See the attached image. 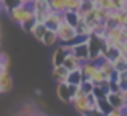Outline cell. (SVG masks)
Listing matches in <instances>:
<instances>
[{"instance_id":"obj_1","label":"cell","mask_w":127,"mask_h":116,"mask_svg":"<svg viewBox=\"0 0 127 116\" xmlns=\"http://www.w3.org/2000/svg\"><path fill=\"white\" fill-rule=\"evenodd\" d=\"M8 15L13 21L21 26V24H24L26 21L34 18V10H32L31 5H18L16 8H13L11 11H8Z\"/></svg>"},{"instance_id":"obj_2","label":"cell","mask_w":127,"mask_h":116,"mask_svg":"<svg viewBox=\"0 0 127 116\" xmlns=\"http://www.w3.org/2000/svg\"><path fill=\"white\" fill-rule=\"evenodd\" d=\"M56 34H58V40H61L63 44H72L77 37V32H76V28L68 23L63 21L60 24V28L56 29Z\"/></svg>"},{"instance_id":"obj_3","label":"cell","mask_w":127,"mask_h":116,"mask_svg":"<svg viewBox=\"0 0 127 116\" xmlns=\"http://www.w3.org/2000/svg\"><path fill=\"white\" fill-rule=\"evenodd\" d=\"M31 6L34 10V18L37 23H45L47 16L52 13V8H50L47 0H34V3Z\"/></svg>"},{"instance_id":"obj_4","label":"cell","mask_w":127,"mask_h":116,"mask_svg":"<svg viewBox=\"0 0 127 116\" xmlns=\"http://www.w3.org/2000/svg\"><path fill=\"white\" fill-rule=\"evenodd\" d=\"M71 103L74 105V110L77 111L79 115H82V116H89V115H90V111H92V110H90V107H89V100H87V95L81 90V87H79V92L76 94V97L72 98Z\"/></svg>"},{"instance_id":"obj_5","label":"cell","mask_w":127,"mask_h":116,"mask_svg":"<svg viewBox=\"0 0 127 116\" xmlns=\"http://www.w3.org/2000/svg\"><path fill=\"white\" fill-rule=\"evenodd\" d=\"M98 63L95 61H84L81 66V71H82V76H84V81H92V77L95 76V73L98 71Z\"/></svg>"},{"instance_id":"obj_6","label":"cell","mask_w":127,"mask_h":116,"mask_svg":"<svg viewBox=\"0 0 127 116\" xmlns=\"http://www.w3.org/2000/svg\"><path fill=\"white\" fill-rule=\"evenodd\" d=\"M63 23V15L61 13H55V11H52L48 16H47V19H45V23L43 24L47 26V29H50V31H56V29L60 28V24Z\"/></svg>"},{"instance_id":"obj_7","label":"cell","mask_w":127,"mask_h":116,"mask_svg":"<svg viewBox=\"0 0 127 116\" xmlns=\"http://www.w3.org/2000/svg\"><path fill=\"white\" fill-rule=\"evenodd\" d=\"M13 87V79L8 71H0V94H6Z\"/></svg>"},{"instance_id":"obj_8","label":"cell","mask_w":127,"mask_h":116,"mask_svg":"<svg viewBox=\"0 0 127 116\" xmlns=\"http://www.w3.org/2000/svg\"><path fill=\"white\" fill-rule=\"evenodd\" d=\"M72 47H74V55L81 60L82 63L90 60V50H89L87 42H84V44H77V45H72Z\"/></svg>"},{"instance_id":"obj_9","label":"cell","mask_w":127,"mask_h":116,"mask_svg":"<svg viewBox=\"0 0 127 116\" xmlns=\"http://www.w3.org/2000/svg\"><path fill=\"white\" fill-rule=\"evenodd\" d=\"M56 95L61 102L64 103H71L72 97L69 94V87H68V82H58V87H56Z\"/></svg>"},{"instance_id":"obj_10","label":"cell","mask_w":127,"mask_h":116,"mask_svg":"<svg viewBox=\"0 0 127 116\" xmlns=\"http://www.w3.org/2000/svg\"><path fill=\"white\" fill-rule=\"evenodd\" d=\"M98 68L101 69V73L105 74V77L108 79V81L111 79V76L114 74V71H116V69H114V65H113V61H109V60H105V58H101V60L98 61Z\"/></svg>"},{"instance_id":"obj_11","label":"cell","mask_w":127,"mask_h":116,"mask_svg":"<svg viewBox=\"0 0 127 116\" xmlns=\"http://www.w3.org/2000/svg\"><path fill=\"white\" fill-rule=\"evenodd\" d=\"M63 66H66L68 71H74V69H81L82 61L76 57V55H68L66 60H64V63H63Z\"/></svg>"},{"instance_id":"obj_12","label":"cell","mask_w":127,"mask_h":116,"mask_svg":"<svg viewBox=\"0 0 127 116\" xmlns=\"http://www.w3.org/2000/svg\"><path fill=\"white\" fill-rule=\"evenodd\" d=\"M106 100L111 103L113 108H122V110H126V100L122 98L121 94H108Z\"/></svg>"},{"instance_id":"obj_13","label":"cell","mask_w":127,"mask_h":116,"mask_svg":"<svg viewBox=\"0 0 127 116\" xmlns=\"http://www.w3.org/2000/svg\"><path fill=\"white\" fill-rule=\"evenodd\" d=\"M53 77L56 79L58 82H66L68 81V76H69V71L66 69V66H53Z\"/></svg>"},{"instance_id":"obj_14","label":"cell","mask_w":127,"mask_h":116,"mask_svg":"<svg viewBox=\"0 0 127 116\" xmlns=\"http://www.w3.org/2000/svg\"><path fill=\"white\" fill-rule=\"evenodd\" d=\"M63 15V21L64 23H68V24H71V26H77V23L81 21V16H79V13L77 11H71V10H66V11H63L61 13Z\"/></svg>"},{"instance_id":"obj_15","label":"cell","mask_w":127,"mask_h":116,"mask_svg":"<svg viewBox=\"0 0 127 116\" xmlns=\"http://www.w3.org/2000/svg\"><path fill=\"white\" fill-rule=\"evenodd\" d=\"M66 57H68V53H66L64 47H58L55 52H53V57H52V61H53V66H61L63 63H64Z\"/></svg>"},{"instance_id":"obj_16","label":"cell","mask_w":127,"mask_h":116,"mask_svg":"<svg viewBox=\"0 0 127 116\" xmlns=\"http://www.w3.org/2000/svg\"><path fill=\"white\" fill-rule=\"evenodd\" d=\"M68 84H74V85H81L84 82V76H82V71L81 69H74V71H69V76H68Z\"/></svg>"},{"instance_id":"obj_17","label":"cell","mask_w":127,"mask_h":116,"mask_svg":"<svg viewBox=\"0 0 127 116\" xmlns=\"http://www.w3.org/2000/svg\"><path fill=\"white\" fill-rule=\"evenodd\" d=\"M45 32H47V26L43 24V23H35V26L32 28L31 34L34 36L37 40H40V42H42V39H43V36H45Z\"/></svg>"},{"instance_id":"obj_18","label":"cell","mask_w":127,"mask_h":116,"mask_svg":"<svg viewBox=\"0 0 127 116\" xmlns=\"http://www.w3.org/2000/svg\"><path fill=\"white\" fill-rule=\"evenodd\" d=\"M56 42H58V34H56V31H50V29H47V32H45V36H43V39H42V44H45V45H55Z\"/></svg>"},{"instance_id":"obj_19","label":"cell","mask_w":127,"mask_h":116,"mask_svg":"<svg viewBox=\"0 0 127 116\" xmlns=\"http://www.w3.org/2000/svg\"><path fill=\"white\" fill-rule=\"evenodd\" d=\"M48 5L52 8V11L55 13L66 11V0H48Z\"/></svg>"},{"instance_id":"obj_20","label":"cell","mask_w":127,"mask_h":116,"mask_svg":"<svg viewBox=\"0 0 127 116\" xmlns=\"http://www.w3.org/2000/svg\"><path fill=\"white\" fill-rule=\"evenodd\" d=\"M111 110H113L111 103H109L106 98H100V100H98V111H100V113L105 116V115H108Z\"/></svg>"},{"instance_id":"obj_21","label":"cell","mask_w":127,"mask_h":116,"mask_svg":"<svg viewBox=\"0 0 127 116\" xmlns=\"http://www.w3.org/2000/svg\"><path fill=\"white\" fill-rule=\"evenodd\" d=\"M113 65H114V69L118 73H124V71H127V63H126V60H124V57H119L118 60H114L113 61Z\"/></svg>"},{"instance_id":"obj_22","label":"cell","mask_w":127,"mask_h":116,"mask_svg":"<svg viewBox=\"0 0 127 116\" xmlns=\"http://www.w3.org/2000/svg\"><path fill=\"white\" fill-rule=\"evenodd\" d=\"M0 3H2V8L3 10L11 11L13 8H16V6L19 5V0H0Z\"/></svg>"},{"instance_id":"obj_23","label":"cell","mask_w":127,"mask_h":116,"mask_svg":"<svg viewBox=\"0 0 127 116\" xmlns=\"http://www.w3.org/2000/svg\"><path fill=\"white\" fill-rule=\"evenodd\" d=\"M82 5V0H66V10H71V11H79Z\"/></svg>"},{"instance_id":"obj_24","label":"cell","mask_w":127,"mask_h":116,"mask_svg":"<svg viewBox=\"0 0 127 116\" xmlns=\"http://www.w3.org/2000/svg\"><path fill=\"white\" fill-rule=\"evenodd\" d=\"M79 87H81V90L84 92L85 95H89V94H92V92H93V87H95V84H93L92 81H84L81 85H79Z\"/></svg>"},{"instance_id":"obj_25","label":"cell","mask_w":127,"mask_h":116,"mask_svg":"<svg viewBox=\"0 0 127 116\" xmlns=\"http://www.w3.org/2000/svg\"><path fill=\"white\" fill-rule=\"evenodd\" d=\"M92 94L95 95L98 100H100V98H106V97H108V92H106L103 87H100V85H95V87H93V92H92Z\"/></svg>"},{"instance_id":"obj_26","label":"cell","mask_w":127,"mask_h":116,"mask_svg":"<svg viewBox=\"0 0 127 116\" xmlns=\"http://www.w3.org/2000/svg\"><path fill=\"white\" fill-rule=\"evenodd\" d=\"M103 81H108V79L105 77V74H103V73H101V69H98V71L95 73V76H93V77H92V82H93V84H95V85H100V84H101Z\"/></svg>"},{"instance_id":"obj_27","label":"cell","mask_w":127,"mask_h":116,"mask_svg":"<svg viewBox=\"0 0 127 116\" xmlns=\"http://www.w3.org/2000/svg\"><path fill=\"white\" fill-rule=\"evenodd\" d=\"M87 100H89L90 110H98V98H96L93 94H89V95H87Z\"/></svg>"},{"instance_id":"obj_28","label":"cell","mask_w":127,"mask_h":116,"mask_svg":"<svg viewBox=\"0 0 127 116\" xmlns=\"http://www.w3.org/2000/svg\"><path fill=\"white\" fill-rule=\"evenodd\" d=\"M122 89H121V85H119V82H116V81H109V94H119Z\"/></svg>"},{"instance_id":"obj_29","label":"cell","mask_w":127,"mask_h":116,"mask_svg":"<svg viewBox=\"0 0 127 116\" xmlns=\"http://www.w3.org/2000/svg\"><path fill=\"white\" fill-rule=\"evenodd\" d=\"M35 23H37V21H35V18H32V19H29V21H26L24 24H21V28L24 29L26 32H31V31H32V28L35 26Z\"/></svg>"},{"instance_id":"obj_30","label":"cell","mask_w":127,"mask_h":116,"mask_svg":"<svg viewBox=\"0 0 127 116\" xmlns=\"http://www.w3.org/2000/svg\"><path fill=\"white\" fill-rule=\"evenodd\" d=\"M105 116H126V110H122V108H113V110Z\"/></svg>"},{"instance_id":"obj_31","label":"cell","mask_w":127,"mask_h":116,"mask_svg":"<svg viewBox=\"0 0 127 116\" xmlns=\"http://www.w3.org/2000/svg\"><path fill=\"white\" fill-rule=\"evenodd\" d=\"M68 87H69V94H71V97L74 98L76 97V94L79 92V85H74V84H68ZM72 102V100H71Z\"/></svg>"},{"instance_id":"obj_32","label":"cell","mask_w":127,"mask_h":116,"mask_svg":"<svg viewBox=\"0 0 127 116\" xmlns=\"http://www.w3.org/2000/svg\"><path fill=\"white\" fill-rule=\"evenodd\" d=\"M34 0H19V5H32Z\"/></svg>"},{"instance_id":"obj_33","label":"cell","mask_w":127,"mask_h":116,"mask_svg":"<svg viewBox=\"0 0 127 116\" xmlns=\"http://www.w3.org/2000/svg\"><path fill=\"white\" fill-rule=\"evenodd\" d=\"M89 116H103V115L100 113L98 110H92V111H90V115H89Z\"/></svg>"},{"instance_id":"obj_34","label":"cell","mask_w":127,"mask_h":116,"mask_svg":"<svg viewBox=\"0 0 127 116\" xmlns=\"http://www.w3.org/2000/svg\"><path fill=\"white\" fill-rule=\"evenodd\" d=\"M122 57H124V60H126V63H127V55H122Z\"/></svg>"},{"instance_id":"obj_35","label":"cell","mask_w":127,"mask_h":116,"mask_svg":"<svg viewBox=\"0 0 127 116\" xmlns=\"http://www.w3.org/2000/svg\"><path fill=\"white\" fill-rule=\"evenodd\" d=\"M0 13H2V3H0Z\"/></svg>"},{"instance_id":"obj_36","label":"cell","mask_w":127,"mask_h":116,"mask_svg":"<svg viewBox=\"0 0 127 116\" xmlns=\"http://www.w3.org/2000/svg\"><path fill=\"white\" fill-rule=\"evenodd\" d=\"M35 116H47V115H35Z\"/></svg>"},{"instance_id":"obj_37","label":"cell","mask_w":127,"mask_h":116,"mask_svg":"<svg viewBox=\"0 0 127 116\" xmlns=\"http://www.w3.org/2000/svg\"><path fill=\"white\" fill-rule=\"evenodd\" d=\"M2 53H3V52H2V48H0V55H2Z\"/></svg>"},{"instance_id":"obj_38","label":"cell","mask_w":127,"mask_h":116,"mask_svg":"<svg viewBox=\"0 0 127 116\" xmlns=\"http://www.w3.org/2000/svg\"><path fill=\"white\" fill-rule=\"evenodd\" d=\"M47 2H48V0H47Z\"/></svg>"}]
</instances>
